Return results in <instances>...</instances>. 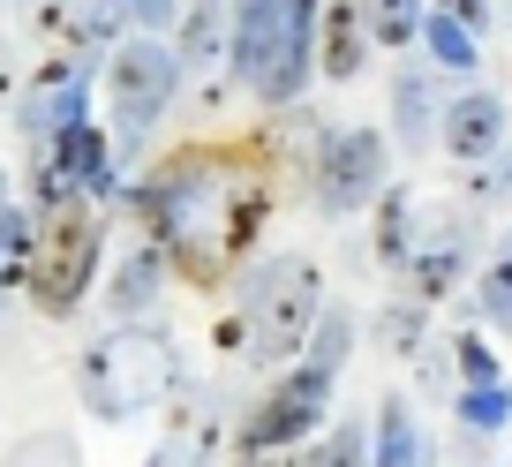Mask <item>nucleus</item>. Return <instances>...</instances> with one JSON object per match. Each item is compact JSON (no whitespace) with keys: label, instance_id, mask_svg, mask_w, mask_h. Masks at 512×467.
I'll use <instances>...</instances> for the list:
<instances>
[{"label":"nucleus","instance_id":"f8f14e48","mask_svg":"<svg viewBox=\"0 0 512 467\" xmlns=\"http://www.w3.org/2000/svg\"><path fill=\"white\" fill-rule=\"evenodd\" d=\"M377 46L369 38V16H362V0H332V8H317V68L332 83L362 76V53Z\"/></svg>","mask_w":512,"mask_h":467},{"label":"nucleus","instance_id":"4468645a","mask_svg":"<svg viewBox=\"0 0 512 467\" xmlns=\"http://www.w3.org/2000/svg\"><path fill=\"white\" fill-rule=\"evenodd\" d=\"M415 211H422V196L407 189V181H384L377 189V264H407L415 257Z\"/></svg>","mask_w":512,"mask_h":467},{"label":"nucleus","instance_id":"9b49d317","mask_svg":"<svg viewBox=\"0 0 512 467\" xmlns=\"http://www.w3.org/2000/svg\"><path fill=\"white\" fill-rule=\"evenodd\" d=\"M437 144H445V159H467V166L497 159V144H505V98L497 91L452 98V106L437 113Z\"/></svg>","mask_w":512,"mask_h":467},{"label":"nucleus","instance_id":"5701e85b","mask_svg":"<svg viewBox=\"0 0 512 467\" xmlns=\"http://www.w3.org/2000/svg\"><path fill=\"white\" fill-rule=\"evenodd\" d=\"M475 309L497 317V324H512V234H505V249L490 257V272L475 279Z\"/></svg>","mask_w":512,"mask_h":467},{"label":"nucleus","instance_id":"b1692460","mask_svg":"<svg viewBox=\"0 0 512 467\" xmlns=\"http://www.w3.org/2000/svg\"><path fill=\"white\" fill-rule=\"evenodd\" d=\"M8 467H83V452H76V437L68 430H38V437H23L16 445V460Z\"/></svg>","mask_w":512,"mask_h":467},{"label":"nucleus","instance_id":"f257e3e1","mask_svg":"<svg viewBox=\"0 0 512 467\" xmlns=\"http://www.w3.org/2000/svg\"><path fill=\"white\" fill-rule=\"evenodd\" d=\"M136 211L151 219L174 272H189L196 287H219L234 272V257L249 249V226L264 219V196L241 189L234 174H219L204 151H181L136 189Z\"/></svg>","mask_w":512,"mask_h":467},{"label":"nucleus","instance_id":"a211bd4d","mask_svg":"<svg viewBox=\"0 0 512 467\" xmlns=\"http://www.w3.org/2000/svg\"><path fill=\"white\" fill-rule=\"evenodd\" d=\"M362 16H369V38L377 46H415L422 38V16H430V0H362Z\"/></svg>","mask_w":512,"mask_h":467},{"label":"nucleus","instance_id":"c85d7f7f","mask_svg":"<svg viewBox=\"0 0 512 467\" xmlns=\"http://www.w3.org/2000/svg\"><path fill=\"white\" fill-rule=\"evenodd\" d=\"M437 8H445V16H460L467 31H475V38L490 31V0H437Z\"/></svg>","mask_w":512,"mask_h":467},{"label":"nucleus","instance_id":"cd10ccee","mask_svg":"<svg viewBox=\"0 0 512 467\" xmlns=\"http://www.w3.org/2000/svg\"><path fill=\"white\" fill-rule=\"evenodd\" d=\"M196 460H204V430H174V437H166V452H159L151 467H196Z\"/></svg>","mask_w":512,"mask_h":467},{"label":"nucleus","instance_id":"bb28decb","mask_svg":"<svg viewBox=\"0 0 512 467\" xmlns=\"http://www.w3.org/2000/svg\"><path fill=\"white\" fill-rule=\"evenodd\" d=\"M121 16L136 23V31H166V23H174L181 8H174V0H121Z\"/></svg>","mask_w":512,"mask_h":467},{"label":"nucleus","instance_id":"2eb2a0df","mask_svg":"<svg viewBox=\"0 0 512 467\" xmlns=\"http://www.w3.org/2000/svg\"><path fill=\"white\" fill-rule=\"evenodd\" d=\"M159 287H166V249H136V257H121V272H113V317H144L151 302H159Z\"/></svg>","mask_w":512,"mask_h":467},{"label":"nucleus","instance_id":"423d86ee","mask_svg":"<svg viewBox=\"0 0 512 467\" xmlns=\"http://www.w3.org/2000/svg\"><path fill=\"white\" fill-rule=\"evenodd\" d=\"M174 83H181V53L166 46V38H151V31L121 38V46L106 53V98H113L121 151H136L151 136V121L174 106ZM121 151H113V159H121Z\"/></svg>","mask_w":512,"mask_h":467},{"label":"nucleus","instance_id":"393cba45","mask_svg":"<svg viewBox=\"0 0 512 467\" xmlns=\"http://www.w3.org/2000/svg\"><path fill=\"white\" fill-rule=\"evenodd\" d=\"M309 467H369V430H362V422H339Z\"/></svg>","mask_w":512,"mask_h":467},{"label":"nucleus","instance_id":"20e7f679","mask_svg":"<svg viewBox=\"0 0 512 467\" xmlns=\"http://www.w3.org/2000/svg\"><path fill=\"white\" fill-rule=\"evenodd\" d=\"M317 309H324V272L302 257V249L264 257V264L249 272V287H241V347H249L256 362L302 355Z\"/></svg>","mask_w":512,"mask_h":467},{"label":"nucleus","instance_id":"473e14b6","mask_svg":"<svg viewBox=\"0 0 512 467\" xmlns=\"http://www.w3.org/2000/svg\"><path fill=\"white\" fill-rule=\"evenodd\" d=\"M0 98H8V68H0Z\"/></svg>","mask_w":512,"mask_h":467},{"label":"nucleus","instance_id":"7c9ffc66","mask_svg":"<svg viewBox=\"0 0 512 467\" xmlns=\"http://www.w3.org/2000/svg\"><path fill=\"white\" fill-rule=\"evenodd\" d=\"M241 467H309V460H294L287 445H256V452H241Z\"/></svg>","mask_w":512,"mask_h":467},{"label":"nucleus","instance_id":"a878e982","mask_svg":"<svg viewBox=\"0 0 512 467\" xmlns=\"http://www.w3.org/2000/svg\"><path fill=\"white\" fill-rule=\"evenodd\" d=\"M452 355H460L467 385H490V377H497V355H490V339H475V332H467L460 347H452Z\"/></svg>","mask_w":512,"mask_h":467},{"label":"nucleus","instance_id":"c756f323","mask_svg":"<svg viewBox=\"0 0 512 467\" xmlns=\"http://www.w3.org/2000/svg\"><path fill=\"white\" fill-rule=\"evenodd\" d=\"M415 309H422V302H415ZM415 309H392V317H384L392 347H415V339H422V317H415Z\"/></svg>","mask_w":512,"mask_h":467},{"label":"nucleus","instance_id":"dca6fc26","mask_svg":"<svg viewBox=\"0 0 512 467\" xmlns=\"http://www.w3.org/2000/svg\"><path fill=\"white\" fill-rule=\"evenodd\" d=\"M174 53H181V68H204L226 53V8L219 0H196V8L174 16Z\"/></svg>","mask_w":512,"mask_h":467},{"label":"nucleus","instance_id":"ddd939ff","mask_svg":"<svg viewBox=\"0 0 512 467\" xmlns=\"http://www.w3.org/2000/svg\"><path fill=\"white\" fill-rule=\"evenodd\" d=\"M460 264H467V226H430V242H415V257H407V294L437 309L460 287Z\"/></svg>","mask_w":512,"mask_h":467},{"label":"nucleus","instance_id":"412c9836","mask_svg":"<svg viewBox=\"0 0 512 467\" xmlns=\"http://www.w3.org/2000/svg\"><path fill=\"white\" fill-rule=\"evenodd\" d=\"M392 106H400V144H430V76L422 68H407L400 76V91H392Z\"/></svg>","mask_w":512,"mask_h":467},{"label":"nucleus","instance_id":"9d476101","mask_svg":"<svg viewBox=\"0 0 512 467\" xmlns=\"http://www.w3.org/2000/svg\"><path fill=\"white\" fill-rule=\"evenodd\" d=\"M76 121H91V68L83 61H53L46 76L23 91V129L46 144V136L76 129Z\"/></svg>","mask_w":512,"mask_h":467},{"label":"nucleus","instance_id":"39448f33","mask_svg":"<svg viewBox=\"0 0 512 467\" xmlns=\"http://www.w3.org/2000/svg\"><path fill=\"white\" fill-rule=\"evenodd\" d=\"M91 272H98V219L76 196H61V204H46L38 226H31L23 294H31L46 317H76V302L91 294Z\"/></svg>","mask_w":512,"mask_h":467},{"label":"nucleus","instance_id":"7ed1b4c3","mask_svg":"<svg viewBox=\"0 0 512 467\" xmlns=\"http://www.w3.org/2000/svg\"><path fill=\"white\" fill-rule=\"evenodd\" d=\"M181 377V355H174V339L166 332H144V324L128 317L113 324L106 339H91L76 362V400L91 407V415L106 422H128V415H144V407H159L166 392H174Z\"/></svg>","mask_w":512,"mask_h":467},{"label":"nucleus","instance_id":"0eeeda50","mask_svg":"<svg viewBox=\"0 0 512 467\" xmlns=\"http://www.w3.org/2000/svg\"><path fill=\"white\" fill-rule=\"evenodd\" d=\"M384 174H392V144H384L377 129H339V136L317 144V204L332 211V219L377 204Z\"/></svg>","mask_w":512,"mask_h":467},{"label":"nucleus","instance_id":"1a4fd4ad","mask_svg":"<svg viewBox=\"0 0 512 467\" xmlns=\"http://www.w3.org/2000/svg\"><path fill=\"white\" fill-rule=\"evenodd\" d=\"M113 189V144L98 136V121L46 136V159H38V196L61 204V196H106Z\"/></svg>","mask_w":512,"mask_h":467},{"label":"nucleus","instance_id":"f03ea898","mask_svg":"<svg viewBox=\"0 0 512 467\" xmlns=\"http://www.w3.org/2000/svg\"><path fill=\"white\" fill-rule=\"evenodd\" d=\"M317 61V0H234V31H226V68L249 98L294 106Z\"/></svg>","mask_w":512,"mask_h":467},{"label":"nucleus","instance_id":"f3484780","mask_svg":"<svg viewBox=\"0 0 512 467\" xmlns=\"http://www.w3.org/2000/svg\"><path fill=\"white\" fill-rule=\"evenodd\" d=\"M422 46H430V61L445 68V76H467V68L482 61V53H475V31H467L460 16H445V8H430V16H422Z\"/></svg>","mask_w":512,"mask_h":467},{"label":"nucleus","instance_id":"4be33fe9","mask_svg":"<svg viewBox=\"0 0 512 467\" xmlns=\"http://www.w3.org/2000/svg\"><path fill=\"white\" fill-rule=\"evenodd\" d=\"M347 347H354V317H347V309H317V324H309V362L339 377Z\"/></svg>","mask_w":512,"mask_h":467},{"label":"nucleus","instance_id":"6ab92c4d","mask_svg":"<svg viewBox=\"0 0 512 467\" xmlns=\"http://www.w3.org/2000/svg\"><path fill=\"white\" fill-rule=\"evenodd\" d=\"M369 467H422V437H415V415L400 400L377 415V460Z\"/></svg>","mask_w":512,"mask_h":467},{"label":"nucleus","instance_id":"aec40b11","mask_svg":"<svg viewBox=\"0 0 512 467\" xmlns=\"http://www.w3.org/2000/svg\"><path fill=\"white\" fill-rule=\"evenodd\" d=\"M460 422H467V430H512V385H505V377L467 385L460 392Z\"/></svg>","mask_w":512,"mask_h":467},{"label":"nucleus","instance_id":"6e6552de","mask_svg":"<svg viewBox=\"0 0 512 467\" xmlns=\"http://www.w3.org/2000/svg\"><path fill=\"white\" fill-rule=\"evenodd\" d=\"M324 400H332V370H317V362L287 370L264 400H256V415L241 422V452H256V445H302V437L317 430Z\"/></svg>","mask_w":512,"mask_h":467},{"label":"nucleus","instance_id":"2f4dec72","mask_svg":"<svg viewBox=\"0 0 512 467\" xmlns=\"http://www.w3.org/2000/svg\"><path fill=\"white\" fill-rule=\"evenodd\" d=\"M482 196H512V159H497L490 174H482Z\"/></svg>","mask_w":512,"mask_h":467}]
</instances>
